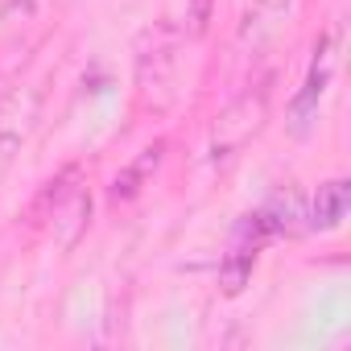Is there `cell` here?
<instances>
[{"label": "cell", "mask_w": 351, "mask_h": 351, "mask_svg": "<svg viewBox=\"0 0 351 351\" xmlns=\"http://www.w3.org/2000/svg\"><path fill=\"white\" fill-rule=\"evenodd\" d=\"M269 116V87H256V91H244L236 104H228L215 124H211V157L215 161H228L232 153H240L265 124Z\"/></svg>", "instance_id": "6da1fadb"}, {"label": "cell", "mask_w": 351, "mask_h": 351, "mask_svg": "<svg viewBox=\"0 0 351 351\" xmlns=\"http://www.w3.org/2000/svg\"><path fill=\"white\" fill-rule=\"evenodd\" d=\"M173 79H178V54H173V38L161 34L153 42V50H141L136 54V83H141V95L145 99L165 104L169 91H173Z\"/></svg>", "instance_id": "7a4b0ae2"}, {"label": "cell", "mask_w": 351, "mask_h": 351, "mask_svg": "<svg viewBox=\"0 0 351 351\" xmlns=\"http://www.w3.org/2000/svg\"><path fill=\"white\" fill-rule=\"evenodd\" d=\"M87 223H91V195H87L83 186H66V191H58V195H54V207H50V232H54V244H58L62 252H71V248L83 240Z\"/></svg>", "instance_id": "3957f363"}, {"label": "cell", "mask_w": 351, "mask_h": 351, "mask_svg": "<svg viewBox=\"0 0 351 351\" xmlns=\"http://www.w3.org/2000/svg\"><path fill=\"white\" fill-rule=\"evenodd\" d=\"M285 13H289V5H285V0H256V5L244 13V21H240V42L265 46V42H269V38L281 29Z\"/></svg>", "instance_id": "277c9868"}, {"label": "cell", "mask_w": 351, "mask_h": 351, "mask_svg": "<svg viewBox=\"0 0 351 351\" xmlns=\"http://www.w3.org/2000/svg\"><path fill=\"white\" fill-rule=\"evenodd\" d=\"M157 165H161V145H149L128 169L116 173V182H112V203H128V199H136L141 186H145V178H149Z\"/></svg>", "instance_id": "5b68a950"}, {"label": "cell", "mask_w": 351, "mask_h": 351, "mask_svg": "<svg viewBox=\"0 0 351 351\" xmlns=\"http://www.w3.org/2000/svg\"><path fill=\"white\" fill-rule=\"evenodd\" d=\"M29 108H21V99H13L9 108H0V161H9L13 153H21L25 132H29Z\"/></svg>", "instance_id": "8992f818"}, {"label": "cell", "mask_w": 351, "mask_h": 351, "mask_svg": "<svg viewBox=\"0 0 351 351\" xmlns=\"http://www.w3.org/2000/svg\"><path fill=\"white\" fill-rule=\"evenodd\" d=\"M347 199H351V191H347L343 178L318 186V199H314V228H322V232H326V228H339V219L347 215Z\"/></svg>", "instance_id": "52a82bcc"}, {"label": "cell", "mask_w": 351, "mask_h": 351, "mask_svg": "<svg viewBox=\"0 0 351 351\" xmlns=\"http://www.w3.org/2000/svg\"><path fill=\"white\" fill-rule=\"evenodd\" d=\"M211 21H215V0H186V17H182L186 38H203Z\"/></svg>", "instance_id": "ba28073f"}]
</instances>
